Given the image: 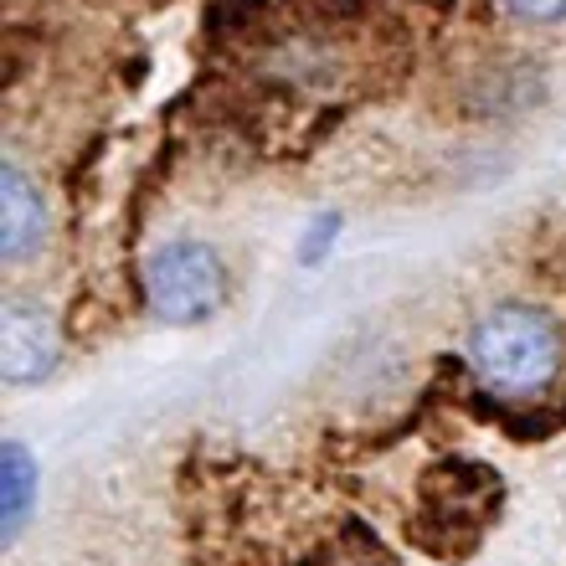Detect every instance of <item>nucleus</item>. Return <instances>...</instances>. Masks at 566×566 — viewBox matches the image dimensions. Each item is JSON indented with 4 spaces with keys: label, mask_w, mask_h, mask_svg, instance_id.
Segmentation results:
<instances>
[{
    "label": "nucleus",
    "mask_w": 566,
    "mask_h": 566,
    "mask_svg": "<svg viewBox=\"0 0 566 566\" xmlns=\"http://www.w3.org/2000/svg\"><path fill=\"white\" fill-rule=\"evenodd\" d=\"M468 366L484 392L535 401L566 371V330L541 304H495L468 330Z\"/></svg>",
    "instance_id": "nucleus-1"
},
{
    "label": "nucleus",
    "mask_w": 566,
    "mask_h": 566,
    "mask_svg": "<svg viewBox=\"0 0 566 566\" xmlns=\"http://www.w3.org/2000/svg\"><path fill=\"white\" fill-rule=\"evenodd\" d=\"M36 505V464L16 438L0 443V541L16 546V535L26 531Z\"/></svg>",
    "instance_id": "nucleus-5"
},
{
    "label": "nucleus",
    "mask_w": 566,
    "mask_h": 566,
    "mask_svg": "<svg viewBox=\"0 0 566 566\" xmlns=\"http://www.w3.org/2000/svg\"><path fill=\"white\" fill-rule=\"evenodd\" d=\"M258 5H263V0H212V11H206V32L227 36V32H237V26H248V21L258 16Z\"/></svg>",
    "instance_id": "nucleus-6"
},
{
    "label": "nucleus",
    "mask_w": 566,
    "mask_h": 566,
    "mask_svg": "<svg viewBox=\"0 0 566 566\" xmlns=\"http://www.w3.org/2000/svg\"><path fill=\"white\" fill-rule=\"evenodd\" d=\"M505 16L525 21V26H556L566 21V0H495Z\"/></svg>",
    "instance_id": "nucleus-7"
},
{
    "label": "nucleus",
    "mask_w": 566,
    "mask_h": 566,
    "mask_svg": "<svg viewBox=\"0 0 566 566\" xmlns=\"http://www.w3.org/2000/svg\"><path fill=\"white\" fill-rule=\"evenodd\" d=\"M57 361H63L57 319L42 304H26V299L0 304V382L36 386L57 371Z\"/></svg>",
    "instance_id": "nucleus-3"
},
{
    "label": "nucleus",
    "mask_w": 566,
    "mask_h": 566,
    "mask_svg": "<svg viewBox=\"0 0 566 566\" xmlns=\"http://www.w3.org/2000/svg\"><path fill=\"white\" fill-rule=\"evenodd\" d=\"M145 304L155 319L166 325H196V319L217 315L227 299V268L212 242L196 237H176L145 258Z\"/></svg>",
    "instance_id": "nucleus-2"
},
{
    "label": "nucleus",
    "mask_w": 566,
    "mask_h": 566,
    "mask_svg": "<svg viewBox=\"0 0 566 566\" xmlns=\"http://www.w3.org/2000/svg\"><path fill=\"white\" fill-rule=\"evenodd\" d=\"M47 242V201L16 160L0 166V258L21 263Z\"/></svg>",
    "instance_id": "nucleus-4"
}]
</instances>
